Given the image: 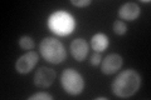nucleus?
<instances>
[{"label": "nucleus", "instance_id": "f257e3e1", "mask_svg": "<svg viewBox=\"0 0 151 100\" xmlns=\"http://www.w3.org/2000/svg\"><path fill=\"white\" fill-rule=\"evenodd\" d=\"M141 87V77L134 69L124 70L117 75L112 83V93L119 98L126 99L139 91Z\"/></svg>", "mask_w": 151, "mask_h": 100}, {"label": "nucleus", "instance_id": "f03ea898", "mask_svg": "<svg viewBox=\"0 0 151 100\" xmlns=\"http://www.w3.org/2000/svg\"><path fill=\"white\" fill-rule=\"evenodd\" d=\"M42 56L50 64H60L65 59V48L55 38H44L39 44Z\"/></svg>", "mask_w": 151, "mask_h": 100}, {"label": "nucleus", "instance_id": "7ed1b4c3", "mask_svg": "<svg viewBox=\"0 0 151 100\" xmlns=\"http://www.w3.org/2000/svg\"><path fill=\"white\" fill-rule=\"evenodd\" d=\"M48 26L54 34L59 36H65L73 31L74 20L69 14L63 11H57L50 15L48 20Z\"/></svg>", "mask_w": 151, "mask_h": 100}, {"label": "nucleus", "instance_id": "20e7f679", "mask_svg": "<svg viewBox=\"0 0 151 100\" xmlns=\"http://www.w3.org/2000/svg\"><path fill=\"white\" fill-rule=\"evenodd\" d=\"M60 84L64 91L69 95H79L83 91L84 80L82 75L74 69H65L60 75Z\"/></svg>", "mask_w": 151, "mask_h": 100}, {"label": "nucleus", "instance_id": "39448f33", "mask_svg": "<svg viewBox=\"0 0 151 100\" xmlns=\"http://www.w3.org/2000/svg\"><path fill=\"white\" fill-rule=\"evenodd\" d=\"M39 56L35 51H28L23 54L15 63V70L19 74H28L33 70V68L37 65Z\"/></svg>", "mask_w": 151, "mask_h": 100}, {"label": "nucleus", "instance_id": "423d86ee", "mask_svg": "<svg viewBox=\"0 0 151 100\" xmlns=\"http://www.w3.org/2000/svg\"><path fill=\"white\" fill-rule=\"evenodd\" d=\"M55 77H57V74L53 69L42 66V68H39L35 71L34 84H35V87L40 88V89H47L54 83Z\"/></svg>", "mask_w": 151, "mask_h": 100}, {"label": "nucleus", "instance_id": "0eeeda50", "mask_svg": "<svg viewBox=\"0 0 151 100\" xmlns=\"http://www.w3.org/2000/svg\"><path fill=\"white\" fill-rule=\"evenodd\" d=\"M122 63H124V60H122L121 55L110 54L102 60L101 71L106 75H112V74H115L116 71H119L121 69Z\"/></svg>", "mask_w": 151, "mask_h": 100}, {"label": "nucleus", "instance_id": "6e6552de", "mask_svg": "<svg viewBox=\"0 0 151 100\" xmlns=\"http://www.w3.org/2000/svg\"><path fill=\"white\" fill-rule=\"evenodd\" d=\"M70 54H72L73 58L77 60V61H83L86 59V56L88 54V44L86 40L81 39V38H78V39L73 40L70 43Z\"/></svg>", "mask_w": 151, "mask_h": 100}, {"label": "nucleus", "instance_id": "1a4fd4ad", "mask_svg": "<svg viewBox=\"0 0 151 100\" xmlns=\"http://www.w3.org/2000/svg\"><path fill=\"white\" fill-rule=\"evenodd\" d=\"M141 9L136 3H126L119 9V16L127 21H134L140 16Z\"/></svg>", "mask_w": 151, "mask_h": 100}, {"label": "nucleus", "instance_id": "9d476101", "mask_svg": "<svg viewBox=\"0 0 151 100\" xmlns=\"http://www.w3.org/2000/svg\"><path fill=\"white\" fill-rule=\"evenodd\" d=\"M91 46L94 50V53H102L105 51L108 46V38L107 35L102 34V33H98V34H94L91 39Z\"/></svg>", "mask_w": 151, "mask_h": 100}, {"label": "nucleus", "instance_id": "9b49d317", "mask_svg": "<svg viewBox=\"0 0 151 100\" xmlns=\"http://www.w3.org/2000/svg\"><path fill=\"white\" fill-rule=\"evenodd\" d=\"M19 46L24 50H32V49H34L35 44H34V40H33L30 36L24 35L19 39Z\"/></svg>", "mask_w": 151, "mask_h": 100}, {"label": "nucleus", "instance_id": "f8f14e48", "mask_svg": "<svg viewBox=\"0 0 151 100\" xmlns=\"http://www.w3.org/2000/svg\"><path fill=\"white\" fill-rule=\"evenodd\" d=\"M113 31H115L116 35H125L127 31V25L126 23H124L122 20H116L113 23Z\"/></svg>", "mask_w": 151, "mask_h": 100}, {"label": "nucleus", "instance_id": "ddd939ff", "mask_svg": "<svg viewBox=\"0 0 151 100\" xmlns=\"http://www.w3.org/2000/svg\"><path fill=\"white\" fill-rule=\"evenodd\" d=\"M53 96L48 93H44V91H40V93H37V94H33L30 95L28 100H52Z\"/></svg>", "mask_w": 151, "mask_h": 100}, {"label": "nucleus", "instance_id": "4468645a", "mask_svg": "<svg viewBox=\"0 0 151 100\" xmlns=\"http://www.w3.org/2000/svg\"><path fill=\"white\" fill-rule=\"evenodd\" d=\"M91 0H70V4L74 6H78V8H86L88 5H91Z\"/></svg>", "mask_w": 151, "mask_h": 100}, {"label": "nucleus", "instance_id": "2eb2a0df", "mask_svg": "<svg viewBox=\"0 0 151 100\" xmlns=\"http://www.w3.org/2000/svg\"><path fill=\"white\" fill-rule=\"evenodd\" d=\"M101 60H102V55H101V53H94V54L91 56V64H92L93 66L100 65Z\"/></svg>", "mask_w": 151, "mask_h": 100}, {"label": "nucleus", "instance_id": "dca6fc26", "mask_svg": "<svg viewBox=\"0 0 151 100\" xmlns=\"http://www.w3.org/2000/svg\"><path fill=\"white\" fill-rule=\"evenodd\" d=\"M97 100H107V98H103V96H100V98H96Z\"/></svg>", "mask_w": 151, "mask_h": 100}]
</instances>
